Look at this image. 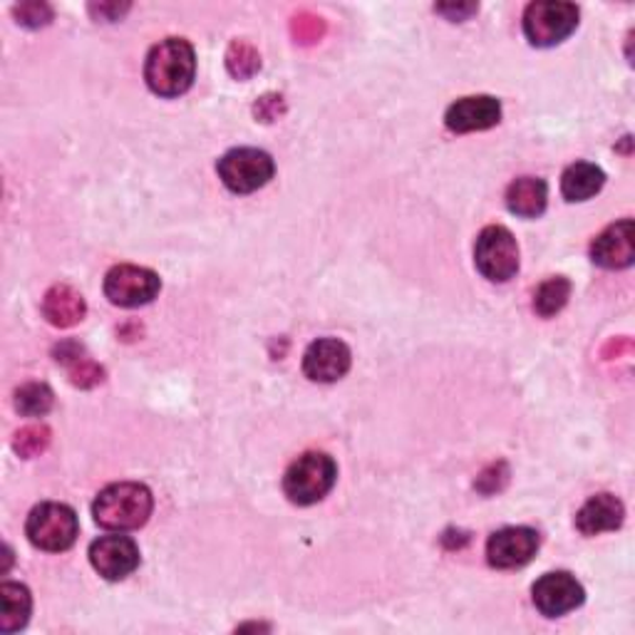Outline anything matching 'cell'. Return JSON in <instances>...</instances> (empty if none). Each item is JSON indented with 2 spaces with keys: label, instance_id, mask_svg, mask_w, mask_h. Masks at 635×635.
<instances>
[{
  "label": "cell",
  "instance_id": "1",
  "mask_svg": "<svg viewBox=\"0 0 635 635\" xmlns=\"http://www.w3.org/2000/svg\"><path fill=\"white\" fill-rule=\"evenodd\" d=\"M196 72L194 48L184 38H166L154 45L144 65V80L160 98H180L192 88Z\"/></svg>",
  "mask_w": 635,
  "mask_h": 635
},
{
  "label": "cell",
  "instance_id": "2",
  "mask_svg": "<svg viewBox=\"0 0 635 635\" xmlns=\"http://www.w3.org/2000/svg\"><path fill=\"white\" fill-rule=\"evenodd\" d=\"M154 499L144 484L120 482L98 494L92 504V516L102 529L110 531H132L147 524Z\"/></svg>",
  "mask_w": 635,
  "mask_h": 635
},
{
  "label": "cell",
  "instance_id": "3",
  "mask_svg": "<svg viewBox=\"0 0 635 635\" xmlns=\"http://www.w3.org/2000/svg\"><path fill=\"white\" fill-rule=\"evenodd\" d=\"M338 467L332 457L322 452H308L288 467L284 477V492L294 504L310 506L326 496L336 484Z\"/></svg>",
  "mask_w": 635,
  "mask_h": 635
},
{
  "label": "cell",
  "instance_id": "4",
  "mask_svg": "<svg viewBox=\"0 0 635 635\" xmlns=\"http://www.w3.org/2000/svg\"><path fill=\"white\" fill-rule=\"evenodd\" d=\"M578 25V8L561 0H539L524 13V33L531 45L551 48L564 43Z\"/></svg>",
  "mask_w": 635,
  "mask_h": 635
},
{
  "label": "cell",
  "instance_id": "5",
  "mask_svg": "<svg viewBox=\"0 0 635 635\" xmlns=\"http://www.w3.org/2000/svg\"><path fill=\"white\" fill-rule=\"evenodd\" d=\"M78 514L68 504L45 502L35 506L28 516L25 534L30 544L43 551H65L78 539Z\"/></svg>",
  "mask_w": 635,
  "mask_h": 635
},
{
  "label": "cell",
  "instance_id": "6",
  "mask_svg": "<svg viewBox=\"0 0 635 635\" xmlns=\"http://www.w3.org/2000/svg\"><path fill=\"white\" fill-rule=\"evenodd\" d=\"M216 170L218 180L224 182L226 190H232L234 194H252L270 182L276 166L268 152L242 147L226 152L224 157L218 160Z\"/></svg>",
  "mask_w": 635,
  "mask_h": 635
},
{
  "label": "cell",
  "instance_id": "7",
  "mask_svg": "<svg viewBox=\"0 0 635 635\" xmlns=\"http://www.w3.org/2000/svg\"><path fill=\"white\" fill-rule=\"evenodd\" d=\"M474 264L479 274L496 284L514 278L519 270V246L512 232L504 226H487L477 238Z\"/></svg>",
  "mask_w": 635,
  "mask_h": 635
},
{
  "label": "cell",
  "instance_id": "8",
  "mask_svg": "<svg viewBox=\"0 0 635 635\" xmlns=\"http://www.w3.org/2000/svg\"><path fill=\"white\" fill-rule=\"evenodd\" d=\"M162 288L160 276L150 268L142 266H114L105 276V296L110 304L122 308H137L147 306L150 300L157 298Z\"/></svg>",
  "mask_w": 635,
  "mask_h": 635
},
{
  "label": "cell",
  "instance_id": "9",
  "mask_svg": "<svg viewBox=\"0 0 635 635\" xmlns=\"http://www.w3.org/2000/svg\"><path fill=\"white\" fill-rule=\"evenodd\" d=\"M541 539L529 526H506L487 541V559L494 569H519L536 556Z\"/></svg>",
  "mask_w": 635,
  "mask_h": 635
},
{
  "label": "cell",
  "instance_id": "10",
  "mask_svg": "<svg viewBox=\"0 0 635 635\" xmlns=\"http://www.w3.org/2000/svg\"><path fill=\"white\" fill-rule=\"evenodd\" d=\"M90 561L100 576L107 581H122L140 566V549L130 536L107 534L92 541Z\"/></svg>",
  "mask_w": 635,
  "mask_h": 635
},
{
  "label": "cell",
  "instance_id": "11",
  "mask_svg": "<svg viewBox=\"0 0 635 635\" xmlns=\"http://www.w3.org/2000/svg\"><path fill=\"white\" fill-rule=\"evenodd\" d=\"M534 606L544 613L546 618L566 616L583 603V586L576 581V576L566 574V571H554V574H544L534 588Z\"/></svg>",
  "mask_w": 635,
  "mask_h": 635
},
{
  "label": "cell",
  "instance_id": "12",
  "mask_svg": "<svg viewBox=\"0 0 635 635\" xmlns=\"http://www.w3.org/2000/svg\"><path fill=\"white\" fill-rule=\"evenodd\" d=\"M591 258L608 270L628 268L635 258V228L631 218H623L593 238Z\"/></svg>",
  "mask_w": 635,
  "mask_h": 635
},
{
  "label": "cell",
  "instance_id": "13",
  "mask_svg": "<svg viewBox=\"0 0 635 635\" xmlns=\"http://www.w3.org/2000/svg\"><path fill=\"white\" fill-rule=\"evenodd\" d=\"M350 348L338 338H322L306 350L304 372L314 382H336L350 370Z\"/></svg>",
  "mask_w": 635,
  "mask_h": 635
},
{
  "label": "cell",
  "instance_id": "14",
  "mask_svg": "<svg viewBox=\"0 0 635 635\" xmlns=\"http://www.w3.org/2000/svg\"><path fill=\"white\" fill-rule=\"evenodd\" d=\"M499 120H502V105H499L496 98H489V95L457 100L454 105L447 110V117H444L447 127L457 134L489 130V127H494Z\"/></svg>",
  "mask_w": 635,
  "mask_h": 635
},
{
  "label": "cell",
  "instance_id": "15",
  "mask_svg": "<svg viewBox=\"0 0 635 635\" xmlns=\"http://www.w3.org/2000/svg\"><path fill=\"white\" fill-rule=\"evenodd\" d=\"M626 509L613 494H596L581 506L576 514V529L586 536H598L603 531H616L623 524Z\"/></svg>",
  "mask_w": 635,
  "mask_h": 635
},
{
  "label": "cell",
  "instance_id": "16",
  "mask_svg": "<svg viewBox=\"0 0 635 635\" xmlns=\"http://www.w3.org/2000/svg\"><path fill=\"white\" fill-rule=\"evenodd\" d=\"M88 306L80 290L72 286H53L43 298V316L55 328H72L85 318Z\"/></svg>",
  "mask_w": 635,
  "mask_h": 635
},
{
  "label": "cell",
  "instance_id": "17",
  "mask_svg": "<svg viewBox=\"0 0 635 635\" xmlns=\"http://www.w3.org/2000/svg\"><path fill=\"white\" fill-rule=\"evenodd\" d=\"M546 199H549L546 184L544 180H536V176H522V180H516L506 192L509 212L522 218H536L544 214Z\"/></svg>",
  "mask_w": 635,
  "mask_h": 635
},
{
  "label": "cell",
  "instance_id": "18",
  "mask_svg": "<svg viewBox=\"0 0 635 635\" xmlns=\"http://www.w3.org/2000/svg\"><path fill=\"white\" fill-rule=\"evenodd\" d=\"M606 174L601 166L591 162H576L561 176V192L569 202H586L591 196H596L603 190Z\"/></svg>",
  "mask_w": 635,
  "mask_h": 635
},
{
  "label": "cell",
  "instance_id": "19",
  "mask_svg": "<svg viewBox=\"0 0 635 635\" xmlns=\"http://www.w3.org/2000/svg\"><path fill=\"white\" fill-rule=\"evenodd\" d=\"M30 608H33V598H30V591L25 586H20V583H3L0 586V631L16 633L25 628Z\"/></svg>",
  "mask_w": 635,
  "mask_h": 635
},
{
  "label": "cell",
  "instance_id": "20",
  "mask_svg": "<svg viewBox=\"0 0 635 635\" xmlns=\"http://www.w3.org/2000/svg\"><path fill=\"white\" fill-rule=\"evenodd\" d=\"M58 362L68 368L70 382L78 385V388H95L105 378V370L95 360H90L88 352L78 342H62L58 348Z\"/></svg>",
  "mask_w": 635,
  "mask_h": 635
},
{
  "label": "cell",
  "instance_id": "21",
  "mask_svg": "<svg viewBox=\"0 0 635 635\" xmlns=\"http://www.w3.org/2000/svg\"><path fill=\"white\" fill-rule=\"evenodd\" d=\"M569 296H571V284H569V278H564V276H554V278L544 280V284L539 286L536 296H534V308H536V314H539V316H544V318L556 316L559 310L569 304Z\"/></svg>",
  "mask_w": 635,
  "mask_h": 635
},
{
  "label": "cell",
  "instance_id": "22",
  "mask_svg": "<svg viewBox=\"0 0 635 635\" xmlns=\"http://www.w3.org/2000/svg\"><path fill=\"white\" fill-rule=\"evenodd\" d=\"M53 408V390L43 382H28L16 392V410L25 418H43Z\"/></svg>",
  "mask_w": 635,
  "mask_h": 635
},
{
  "label": "cell",
  "instance_id": "23",
  "mask_svg": "<svg viewBox=\"0 0 635 635\" xmlns=\"http://www.w3.org/2000/svg\"><path fill=\"white\" fill-rule=\"evenodd\" d=\"M226 68L236 80H248L262 68V55H258L256 48L248 45L246 40H234L226 53Z\"/></svg>",
  "mask_w": 635,
  "mask_h": 635
},
{
  "label": "cell",
  "instance_id": "24",
  "mask_svg": "<svg viewBox=\"0 0 635 635\" xmlns=\"http://www.w3.org/2000/svg\"><path fill=\"white\" fill-rule=\"evenodd\" d=\"M50 444V430L45 424H28L18 430L13 437V450L23 457V460H33V457L43 454Z\"/></svg>",
  "mask_w": 635,
  "mask_h": 635
},
{
  "label": "cell",
  "instance_id": "25",
  "mask_svg": "<svg viewBox=\"0 0 635 635\" xmlns=\"http://www.w3.org/2000/svg\"><path fill=\"white\" fill-rule=\"evenodd\" d=\"M290 30H294V38L298 40V43L308 45L322 38V33H326V23H322L320 16L300 13L294 18V25H290Z\"/></svg>",
  "mask_w": 635,
  "mask_h": 635
},
{
  "label": "cell",
  "instance_id": "26",
  "mask_svg": "<svg viewBox=\"0 0 635 635\" xmlns=\"http://www.w3.org/2000/svg\"><path fill=\"white\" fill-rule=\"evenodd\" d=\"M13 13L18 18V23L25 28H43L53 20V8L45 3H20L16 6Z\"/></svg>",
  "mask_w": 635,
  "mask_h": 635
},
{
  "label": "cell",
  "instance_id": "27",
  "mask_svg": "<svg viewBox=\"0 0 635 635\" xmlns=\"http://www.w3.org/2000/svg\"><path fill=\"white\" fill-rule=\"evenodd\" d=\"M506 477H509L506 467L504 464H494L492 470H487L482 477H479L477 487L482 489L484 494H494V492H499V489H502V484L506 482Z\"/></svg>",
  "mask_w": 635,
  "mask_h": 635
},
{
  "label": "cell",
  "instance_id": "28",
  "mask_svg": "<svg viewBox=\"0 0 635 635\" xmlns=\"http://www.w3.org/2000/svg\"><path fill=\"white\" fill-rule=\"evenodd\" d=\"M284 112V98L278 95H266L256 102V117L264 122H274L278 120V114Z\"/></svg>",
  "mask_w": 635,
  "mask_h": 635
},
{
  "label": "cell",
  "instance_id": "29",
  "mask_svg": "<svg viewBox=\"0 0 635 635\" xmlns=\"http://www.w3.org/2000/svg\"><path fill=\"white\" fill-rule=\"evenodd\" d=\"M442 16H447L450 20H467L472 13H477V6H440L437 8Z\"/></svg>",
  "mask_w": 635,
  "mask_h": 635
},
{
  "label": "cell",
  "instance_id": "30",
  "mask_svg": "<svg viewBox=\"0 0 635 635\" xmlns=\"http://www.w3.org/2000/svg\"><path fill=\"white\" fill-rule=\"evenodd\" d=\"M90 10H92V13H98L100 18L107 16V20H117L124 13V10H127V6H124V8H120V6H100V8L92 6Z\"/></svg>",
  "mask_w": 635,
  "mask_h": 635
}]
</instances>
